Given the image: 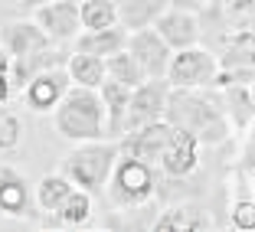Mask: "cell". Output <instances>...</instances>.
Here are the masks:
<instances>
[{"label": "cell", "mask_w": 255, "mask_h": 232, "mask_svg": "<svg viewBox=\"0 0 255 232\" xmlns=\"http://www.w3.org/2000/svg\"><path fill=\"white\" fill-rule=\"evenodd\" d=\"M164 118L177 131L190 134L200 147H219L233 137V124L226 118L223 105L203 89H170Z\"/></svg>", "instance_id": "obj_1"}, {"label": "cell", "mask_w": 255, "mask_h": 232, "mask_svg": "<svg viewBox=\"0 0 255 232\" xmlns=\"http://www.w3.org/2000/svg\"><path fill=\"white\" fill-rule=\"evenodd\" d=\"M160 177L164 173H160L157 164H150V160L118 147V160H115L112 177H108L102 193L118 210H141V206H147L160 193Z\"/></svg>", "instance_id": "obj_2"}, {"label": "cell", "mask_w": 255, "mask_h": 232, "mask_svg": "<svg viewBox=\"0 0 255 232\" xmlns=\"http://www.w3.org/2000/svg\"><path fill=\"white\" fill-rule=\"evenodd\" d=\"M53 124L66 141H98L105 137V105L98 89L85 85H69L62 102L53 108Z\"/></svg>", "instance_id": "obj_3"}, {"label": "cell", "mask_w": 255, "mask_h": 232, "mask_svg": "<svg viewBox=\"0 0 255 232\" xmlns=\"http://www.w3.org/2000/svg\"><path fill=\"white\" fill-rule=\"evenodd\" d=\"M115 160H118V141H115V137L112 141H105V137H98V141H79L66 157H62L59 173H66L72 187L98 196L105 190L108 177H112Z\"/></svg>", "instance_id": "obj_4"}, {"label": "cell", "mask_w": 255, "mask_h": 232, "mask_svg": "<svg viewBox=\"0 0 255 232\" xmlns=\"http://www.w3.org/2000/svg\"><path fill=\"white\" fill-rule=\"evenodd\" d=\"M216 72H219L216 53L196 43L187 49H173L164 79L170 82V89H210Z\"/></svg>", "instance_id": "obj_5"}, {"label": "cell", "mask_w": 255, "mask_h": 232, "mask_svg": "<svg viewBox=\"0 0 255 232\" xmlns=\"http://www.w3.org/2000/svg\"><path fill=\"white\" fill-rule=\"evenodd\" d=\"M167 95H170V82L167 79H144L141 85L131 89V102H128V118H125V134L134 127L147 124V121L164 118Z\"/></svg>", "instance_id": "obj_6"}, {"label": "cell", "mask_w": 255, "mask_h": 232, "mask_svg": "<svg viewBox=\"0 0 255 232\" xmlns=\"http://www.w3.org/2000/svg\"><path fill=\"white\" fill-rule=\"evenodd\" d=\"M125 49L137 59V66L144 69L147 79H164L167 62H170V46L160 39V33L154 26H141V30H128Z\"/></svg>", "instance_id": "obj_7"}, {"label": "cell", "mask_w": 255, "mask_h": 232, "mask_svg": "<svg viewBox=\"0 0 255 232\" xmlns=\"http://www.w3.org/2000/svg\"><path fill=\"white\" fill-rule=\"evenodd\" d=\"M69 85H72V79H69L66 66H49V69H43V72L33 75L20 92H23V102H26L33 112L46 115L62 102V95L69 92Z\"/></svg>", "instance_id": "obj_8"}, {"label": "cell", "mask_w": 255, "mask_h": 232, "mask_svg": "<svg viewBox=\"0 0 255 232\" xmlns=\"http://www.w3.org/2000/svg\"><path fill=\"white\" fill-rule=\"evenodd\" d=\"M39 30L53 43H69L82 33V20H79V0H49L43 7H36Z\"/></svg>", "instance_id": "obj_9"}, {"label": "cell", "mask_w": 255, "mask_h": 232, "mask_svg": "<svg viewBox=\"0 0 255 232\" xmlns=\"http://www.w3.org/2000/svg\"><path fill=\"white\" fill-rule=\"evenodd\" d=\"M157 167H160V173L170 177V180L190 177V173L200 167V144L190 134H183V131L173 127L170 137L164 141V147H160V154H157Z\"/></svg>", "instance_id": "obj_10"}, {"label": "cell", "mask_w": 255, "mask_h": 232, "mask_svg": "<svg viewBox=\"0 0 255 232\" xmlns=\"http://www.w3.org/2000/svg\"><path fill=\"white\" fill-rule=\"evenodd\" d=\"M53 39L39 30L36 20H13L3 26V49L10 53V59H26V56H36L53 49Z\"/></svg>", "instance_id": "obj_11"}, {"label": "cell", "mask_w": 255, "mask_h": 232, "mask_svg": "<svg viewBox=\"0 0 255 232\" xmlns=\"http://www.w3.org/2000/svg\"><path fill=\"white\" fill-rule=\"evenodd\" d=\"M154 30L160 33V39H164L170 49H187V46H196L203 39L196 13H190V10H177V7H167L164 13L154 20Z\"/></svg>", "instance_id": "obj_12"}, {"label": "cell", "mask_w": 255, "mask_h": 232, "mask_svg": "<svg viewBox=\"0 0 255 232\" xmlns=\"http://www.w3.org/2000/svg\"><path fill=\"white\" fill-rule=\"evenodd\" d=\"M150 229H157V232H213L216 219L203 206H196V203H173V206H167L160 213V219Z\"/></svg>", "instance_id": "obj_13"}, {"label": "cell", "mask_w": 255, "mask_h": 232, "mask_svg": "<svg viewBox=\"0 0 255 232\" xmlns=\"http://www.w3.org/2000/svg\"><path fill=\"white\" fill-rule=\"evenodd\" d=\"M33 206V190L23 173L10 164H0V213L7 216H26Z\"/></svg>", "instance_id": "obj_14"}, {"label": "cell", "mask_w": 255, "mask_h": 232, "mask_svg": "<svg viewBox=\"0 0 255 232\" xmlns=\"http://www.w3.org/2000/svg\"><path fill=\"white\" fill-rule=\"evenodd\" d=\"M98 95H102V105H105V134L118 141L125 134V118H128V102H131V89L115 79H105L98 85Z\"/></svg>", "instance_id": "obj_15"}, {"label": "cell", "mask_w": 255, "mask_h": 232, "mask_svg": "<svg viewBox=\"0 0 255 232\" xmlns=\"http://www.w3.org/2000/svg\"><path fill=\"white\" fill-rule=\"evenodd\" d=\"M216 59L219 66H246L255 69V30H229L216 43Z\"/></svg>", "instance_id": "obj_16"}, {"label": "cell", "mask_w": 255, "mask_h": 232, "mask_svg": "<svg viewBox=\"0 0 255 232\" xmlns=\"http://www.w3.org/2000/svg\"><path fill=\"white\" fill-rule=\"evenodd\" d=\"M128 43V30L121 23L115 26H105V30H85L75 36V53H89V56H98V59H108L112 53L125 49Z\"/></svg>", "instance_id": "obj_17"}, {"label": "cell", "mask_w": 255, "mask_h": 232, "mask_svg": "<svg viewBox=\"0 0 255 232\" xmlns=\"http://www.w3.org/2000/svg\"><path fill=\"white\" fill-rule=\"evenodd\" d=\"M219 105H223L226 118H229V124H233V131H246L249 124L255 121V98H252V89L249 85H226V89H219Z\"/></svg>", "instance_id": "obj_18"}, {"label": "cell", "mask_w": 255, "mask_h": 232, "mask_svg": "<svg viewBox=\"0 0 255 232\" xmlns=\"http://www.w3.org/2000/svg\"><path fill=\"white\" fill-rule=\"evenodd\" d=\"M115 7L125 30H141V26H154V20L170 7V0H115Z\"/></svg>", "instance_id": "obj_19"}, {"label": "cell", "mask_w": 255, "mask_h": 232, "mask_svg": "<svg viewBox=\"0 0 255 232\" xmlns=\"http://www.w3.org/2000/svg\"><path fill=\"white\" fill-rule=\"evenodd\" d=\"M66 72L72 79V85L98 89L105 82V59L89 56V53H72V56H66Z\"/></svg>", "instance_id": "obj_20"}, {"label": "cell", "mask_w": 255, "mask_h": 232, "mask_svg": "<svg viewBox=\"0 0 255 232\" xmlns=\"http://www.w3.org/2000/svg\"><path fill=\"white\" fill-rule=\"evenodd\" d=\"M53 216H56V223L66 226V229H79V226H85L89 216H92V193H85V190L75 187L72 193H69L66 200L53 210Z\"/></svg>", "instance_id": "obj_21"}, {"label": "cell", "mask_w": 255, "mask_h": 232, "mask_svg": "<svg viewBox=\"0 0 255 232\" xmlns=\"http://www.w3.org/2000/svg\"><path fill=\"white\" fill-rule=\"evenodd\" d=\"M72 190H75V187L69 183L66 173H46L36 187H33V203H36L43 213H53L56 206H59V203L66 200L69 193H72Z\"/></svg>", "instance_id": "obj_22"}, {"label": "cell", "mask_w": 255, "mask_h": 232, "mask_svg": "<svg viewBox=\"0 0 255 232\" xmlns=\"http://www.w3.org/2000/svg\"><path fill=\"white\" fill-rule=\"evenodd\" d=\"M105 75L108 79H115V82L128 85V89H134V85H141L147 75H144V69L137 66V59L128 49H118V53H112L105 59Z\"/></svg>", "instance_id": "obj_23"}, {"label": "cell", "mask_w": 255, "mask_h": 232, "mask_svg": "<svg viewBox=\"0 0 255 232\" xmlns=\"http://www.w3.org/2000/svg\"><path fill=\"white\" fill-rule=\"evenodd\" d=\"M79 20H82V30H105L118 23V7L115 0H82Z\"/></svg>", "instance_id": "obj_24"}, {"label": "cell", "mask_w": 255, "mask_h": 232, "mask_svg": "<svg viewBox=\"0 0 255 232\" xmlns=\"http://www.w3.org/2000/svg\"><path fill=\"white\" fill-rule=\"evenodd\" d=\"M219 13L229 30H255V0H219Z\"/></svg>", "instance_id": "obj_25"}, {"label": "cell", "mask_w": 255, "mask_h": 232, "mask_svg": "<svg viewBox=\"0 0 255 232\" xmlns=\"http://www.w3.org/2000/svg\"><path fill=\"white\" fill-rule=\"evenodd\" d=\"M229 223H233V229H239V232H255V200L252 196H242V200L233 203Z\"/></svg>", "instance_id": "obj_26"}, {"label": "cell", "mask_w": 255, "mask_h": 232, "mask_svg": "<svg viewBox=\"0 0 255 232\" xmlns=\"http://www.w3.org/2000/svg\"><path fill=\"white\" fill-rule=\"evenodd\" d=\"M16 144H20V118L3 108L0 112V154L3 150H13Z\"/></svg>", "instance_id": "obj_27"}, {"label": "cell", "mask_w": 255, "mask_h": 232, "mask_svg": "<svg viewBox=\"0 0 255 232\" xmlns=\"http://www.w3.org/2000/svg\"><path fill=\"white\" fill-rule=\"evenodd\" d=\"M249 131V137H246V147H242V173H246V177H255V121L252 124L246 127Z\"/></svg>", "instance_id": "obj_28"}, {"label": "cell", "mask_w": 255, "mask_h": 232, "mask_svg": "<svg viewBox=\"0 0 255 232\" xmlns=\"http://www.w3.org/2000/svg\"><path fill=\"white\" fill-rule=\"evenodd\" d=\"M13 98V82H10V72H0V108Z\"/></svg>", "instance_id": "obj_29"}, {"label": "cell", "mask_w": 255, "mask_h": 232, "mask_svg": "<svg viewBox=\"0 0 255 232\" xmlns=\"http://www.w3.org/2000/svg\"><path fill=\"white\" fill-rule=\"evenodd\" d=\"M206 3H210V0H170V7H177V10H190V13H200Z\"/></svg>", "instance_id": "obj_30"}, {"label": "cell", "mask_w": 255, "mask_h": 232, "mask_svg": "<svg viewBox=\"0 0 255 232\" xmlns=\"http://www.w3.org/2000/svg\"><path fill=\"white\" fill-rule=\"evenodd\" d=\"M10 66H13V59H10V53L3 49V43H0V72H10Z\"/></svg>", "instance_id": "obj_31"}, {"label": "cell", "mask_w": 255, "mask_h": 232, "mask_svg": "<svg viewBox=\"0 0 255 232\" xmlns=\"http://www.w3.org/2000/svg\"><path fill=\"white\" fill-rule=\"evenodd\" d=\"M16 3H20L23 10H30V7L36 10V7H43V3H49V0H16Z\"/></svg>", "instance_id": "obj_32"}, {"label": "cell", "mask_w": 255, "mask_h": 232, "mask_svg": "<svg viewBox=\"0 0 255 232\" xmlns=\"http://www.w3.org/2000/svg\"><path fill=\"white\" fill-rule=\"evenodd\" d=\"M249 89H252V98H255V82H252V85H249Z\"/></svg>", "instance_id": "obj_33"}, {"label": "cell", "mask_w": 255, "mask_h": 232, "mask_svg": "<svg viewBox=\"0 0 255 232\" xmlns=\"http://www.w3.org/2000/svg\"><path fill=\"white\" fill-rule=\"evenodd\" d=\"M79 3H82V0H79Z\"/></svg>", "instance_id": "obj_34"}]
</instances>
